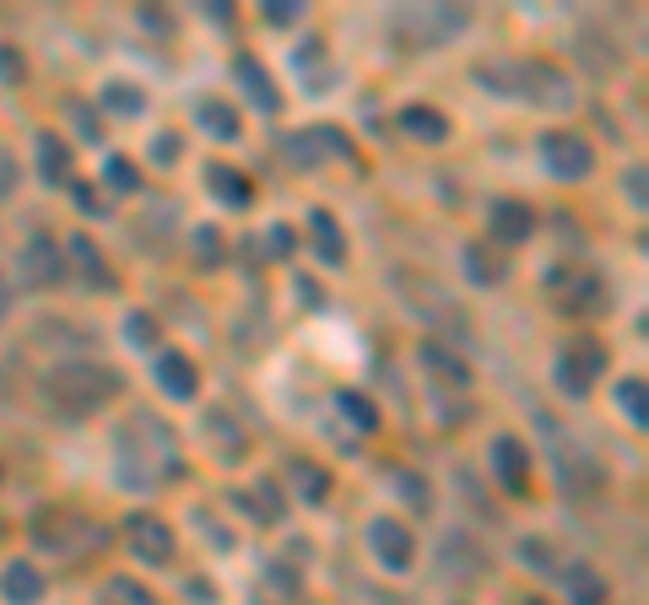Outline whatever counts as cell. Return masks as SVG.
I'll return each mask as SVG.
<instances>
[{"mask_svg": "<svg viewBox=\"0 0 649 605\" xmlns=\"http://www.w3.org/2000/svg\"><path fill=\"white\" fill-rule=\"evenodd\" d=\"M542 428L553 432V454H557V476H563V487H568V492H579V487H601L606 470H601L590 454H579V449L568 443V432H557L547 417H542Z\"/></svg>", "mask_w": 649, "mask_h": 605, "instance_id": "obj_15", "label": "cell"}, {"mask_svg": "<svg viewBox=\"0 0 649 605\" xmlns=\"http://www.w3.org/2000/svg\"><path fill=\"white\" fill-rule=\"evenodd\" d=\"M369 551L379 557L384 573H406L412 557H417L412 524H401V519H369Z\"/></svg>", "mask_w": 649, "mask_h": 605, "instance_id": "obj_12", "label": "cell"}, {"mask_svg": "<svg viewBox=\"0 0 649 605\" xmlns=\"http://www.w3.org/2000/svg\"><path fill=\"white\" fill-rule=\"evenodd\" d=\"M542 163H547L553 178L579 184V178H590V168H595V152H590V141L579 130H547L542 136Z\"/></svg>", "mask_w": 649, "mask_h": 605, "instance_id": "obj_8", "label": "cell"}, {"mask_svg": "<svg viewBox=\"0 0 649 605\" xmlns=\"http://www.w3.org/2000/svg\"><path fill=\"white\" fill-rule=\"evenodd\" d=\"M233 509H244V514L255 519V524H281V519H287V503H281V481H277V476H260V481H250V492H239V498H233Z\"/></svg>", "mask_w": 649, "mask_h": 605, "instance_id": "obj_19", "label": "cell"}, {"mask_svg": "<svg viewBox=\"0 0 649 605\" xmlns=\"http://www.w3.org/2000/svg\"><path fill=\"white\" fill-rule=\"evenodd\" d=\"M103 108L130 119V114H141V108H147V97H141V86H136V82H108V86H103Z\"/></svg>", "mask_w": 649, "mask_h": 605, "instance_id": "obj_33", "label": "cell"}, {"mask_svg": "<svg viewBox=\"0 0 649 605\" xmlns=\"http://www.w3.org/2000/svg\"><path fill=\"white\" fill-rule=\"evenodd\" d=\"M395 481H401V498H406V503H417V514H428V509H433V492L422 487V476H406V470H401Z\"/></svg>", "mask_w": 649, "mask_h": 605, "instance_id": "obj_36", "label": "cell"}, {"mask_svg": "<svg viewBox=\"0 0 649 605\" xmlns=\"http://www.w3.org/2000/svg\"><path fill=\"white\" fill-rule=\"evenodd\" d=\"M487 465H492V481H498L509 498H525V492H531V449H525V438L498 432L492 449H487Z\"/></svg>", "mask_w": 649, "mask_h": 605, "instance_id": "obj_10", "label": "cell"}, {"mask_svg": "<svg viewBox=\"0 0 649 605\" xmlns=\"http://www.w3.org/2000/svg\"><path fill=\"white\" fill-rule=\"evenodd\" d=\"M44 573L33 568V562H11L5 573H0V595H5V605H38L44 601Z\"/></svg>", "mask_w": 649, "mask_h": 605, "instance_id": "obj_24", "label": "cell"}, {"mask_svg": "<svg viewBox=\"0 0 649 605\" xmlns=\"http://www.w3.org/2000/svg\"><path fill=\"white\" fill-rule=\"evenodd\" d=\"M509 97H531L547 108H568L573 103V82L557 71L553 60H509Z\"/></svg>", "mask_w": 649, "mask_h": 605, "instance_id": "obj_4", "label": "cell"}, {"mask_svg": "<svg viewBox=\"0 0 649 605\" xmlns=\"http://www.w3.org/2000/svg\"><path fill=\"white\" fill-rule=\"evenodd\" d=\"M103 189H108V195H136V189H141V168L114 152V158L103 163Z\"/></svg>", "mask_w": 649, "mask_h": 605, "instance_id": "obj_31", "label": "cell"}, {"mask_svg": "<svg viewBox=\"0 0 649 605\" xmlns=\"http://www.w3.org/2000/svg\"><path fill=\"white\" fill-rule=\"evenodd\" d=\"M461 259H465V276L476 281V287H498L503 276H509V259L498 255L487 238H476V244H465L461 249Z\"/></svg>", "mask_w": 649, "mask_h": 605, "instance_id": "obj_25", "label": "cell"}, {"mask_svg": "<svg viewBox=\"0 0 649 605\" xmlns=\"http://www.w3.org/2000/svg\"><path fill=\"white\" fill-rule=\"evenodd\" d=\"M266 244H271V255H277V259H287V255H292V249H298V238H292V228H271V238H266Z\"/></svg>", "mask_w": 649, "mask_h": 605, "instance_id": "obj_42", "label": "cell"}, {"mask_svg": "<svg viewBox=\"0 0 649 605\" xmlns=\"http://www.w3.org/2000/svg\"><path fill=\"white\" fill-rule=\"evenodd\" d=\"M298 16H303L298 0H266V22H271V27H287V22H298Z\"/></svg>", "mask_w": 649, "mask_h": 605, "instance_id": "obj_38", "label": "cell"}, {"mask_svg": "<svg viewBox=\"0 0 649 605\" xmlns=\"http://www.w3.org/2000/svg\"><path fill=\"white\" fill-rule=\"evenodd\" d=\"M0 77H5V82H22V60H16L11 44H0Z\"/></svg>", "mask_w": 649, "mask_h": 605, "instance_id": "obj_43", "label": "cell"}, {"mask_svg": "<svg viewBox=\"0 0 649 605\" xmlns=\"http://www.w3.org/2000/svg\"><path fill=\"white\" fill-rule=\"evenodd\" d=\"M487 228H492V244H531L542 228V211L531 200H492Z\"/></svg>", "mask_w": 649, "mask_h": 605, "instance_id": "obj_13", "label": "cell"}, {"mask_svg": "<svg viewBox=\"0 0 649 605\" xmlns=\"http://www.w3.org/2000/svg\"><path fill=\"white\" fill-rule=\"evenodd\" d=\"M266 584L281 590V595H298V573H292L287 562H271V568H266Z\"/></svg>", "mask_w": 649, "mask_h": 605, "instance_id": "obj_40", "label": "cell"}, {"mask_svg": "<svg viewBox=\"0 0 649 605\" xmlns=\"http://www.w3.org/2000/svg\"><path fill=\"white\" fill-rule=\"evenodd\" d=\"M16 265H22V287H38V292H49V287H60V281L71 276V259H66V249H60L49 233H33V238L22 244Z\"/></svg>", "mask_w": 649, "mask_h": 605, "instance_id": "obj_9", "label": "cell"}, {"mask_svg": "<svg viewBox=\"0 0 649 605\" xmlns=\"http://www.w3.org/2000/svg\"><path fill=\"white\" fill-rule=\"evenodd\" d=\"M152 379H158V389H163L169 400H195V395H200L195 362H189L185 351H174V346H163V351L152 357Z\"/></svg>", "mask_w": 649, "mask_h": 605, "instance_id": "obj_14", "label": "cell"}, {"mask_svg": "<svg viewBox=\"0 0 649 605\" xmlns=\"http://www.w3.org/2000/svg\"><path fill=\"white\" fill-rule=\"evenodd\" d=\"M114 470H119V481L136 487V492L158 487L163 476H179V454H174L169 428L152 422V417L141 411L130 428L119 432V443H114Z\"/></svg>", "mask_w": 649, "mask_h": 605, "instance_id": "obj_1", "label": "cell"}, {"mask_svg": "<svg viewBox=\"0 0 649 605\" xmlns=\"http://www.w3.org/2000/svg\"><path fill=\"white\" fill-rule=\"evenodd\" d=\"M33 535L49 546V551H66V557H88V551H97L103 540H108V530L103 524H93V519H77V514H38V524H33Z\"/></svg>", "mask_w": 649, "mask_h": 605, "instance_id": "obj_5", "label": "cell"}, {"mask_svg": "<svg viewBox=\"0 0 649 605\" xmlns=\"http://www.w3.org/2000/svg\"><path fill=\"white\" fill-rule=\"evenodd\" d=\"M60 249H66V259H77V276H82L88 287H97V292H103V287H114V270H108L103 249H97L88 233H71V238H66Z\"/></svg>", "mask_w": 649, "mask_h": 605, "instance_id": "obj_20", "label": "cell"}, {"mask_svg": "<svg viewBox=\"0 0 649 605\" xmlns=\"http://www.w3.org/2000/svg\"><path fill=\"white\" fill-rule=\"evenodd\" d=\"M557 573L568 579V595H573V605H606V579H601L595 568L568 562V568H557Z\"/></svg>", "mask_w": 649, "mask_h": 605, "instance_id": "obj_28", "label": "cell"}, {"mask_svg": "<svg viewBox=\"0 0 649 605\" xmlns=\"http://www.w3.org/2000/svg\"><path fill=\"white\" fill-rule=\"evenodd\" d=\"M195 125H200L211 141H239V136H244L239 108H233V103H222V97H200V103H195Z\"/></svg>", "mask_w": 649, "mask_h": 605, "instance_id": "obj_22", "label": "cell"}, {"mask_svg": "<svg viewBox=\"0 0 649 605\" xmlns=\"http://www.w3.org/2000/svg\"><path fill=\"white\" fill-rule=\"evenodd\" d=\"M211 432H217V449H222L228 459H239V454L250 449V443H244V428H233L222 411H211Z\"/></svg>", "mask_w": 649, "mask_h": 605, "instance_id": "obj_34", "label": "cell"}, {"mask_svg": "<svg viewBox=\"0 0 649 605\" xmlns=\"http://www.w3.org/2000/svg\"><path fill=\"white\" fill-rule=\"evenodd\" d=\"M66 114L77 119V130H82V141H97L103 130H97V114L88 108V103H66Z\"/></svg>", "mask_w": 649, "mask_h": 605, "instance_id": "obj_39", "label": "cell"}, {"mask_svg": "<svg viewBox=\"0 0 649 605\" xmlns=\"http://www.w3.org/2000/svg\"><path fill=\"white\" fill-rule=\"evenodd\" d=\"M158 163H179V136H174V130L158 136Z\"/></svg>", "mask_w": 649, "mask_h": 605, "instance_id": "obj_44", "label": "cell"}, {"mask_svg": "<svg viewBox=\"0 0 649 605\" xmlns=\"http://www.w3.org/2000/svg\"><path fill=\"white\" fill-rule=\"evenodd\" d=\"M125 540H130V551H136L141 562H152V568H169V562L179 557L174 524L158 514H130L125 519Z\"/></svg>", "mask_w": 649, "mask_h": 605, "instance_id": "obj_11", "label": "cell"}, {"mask_svg": "<svg viewBox=\"0 0 649 605\" xmlns=\"http://www.w3.org/2000/svg\"><path fill=\"white\" fill-rule=\"evenodd\" d=\"M417 362H422L439 384H450V389H471V384H476L471 362H465L455 346H444V341H422V346H417Z\"/></svg>", "mask_w": 649, "mask_h": 605, "instance_id": "obj_16", "label": "cell"}, {"mask_svg": "<svg viewBox=\"0 0 649 605\" xmlns=\"http://www.w3.org/2000/svg\"><path fill=\"white\" fill-rule=\"evenodd\" d=\"M309 238H314V255L325 259V265H347V233H341V222L325 206L309 211Z\"/></svg>", "mask_w": 649, "mask_h": 605, "instance_id": "obj_21", "label": "cell"}, {"mask_svg": "<svg viewBox=\"0 0 649 605\" xmlns=\"http://www.w3.org/2000/svg\"><path fill=\"white\" fill-rule=\"evenodd\" d=\"M287 476H292V487H298L303 503H325V498H331V470H325L320 459L298 454V459H287Z\"/></svg>", "mask_w": 649, "mask_h": 605, "instance_id": "obj_27", "label": "cell"}, {"mask_svg": "<svg viewBox=\"0 0 649 605\" xmlns=\"http://www.w3.org/2000/svg\"><path fill=\"white\" fill-rule=\"evenodd\" d=\"M206 184H211V195H217L228 211H250V200H255V184L239 168H228V163H211V168H206Z\"/></svg>", "mask_w": 649, "mask_h": 605, "instance_id": "obj_23", "label": "cell"}, {"mask_svg": "<svg viewBox=\"0 0 649 605\" xmlns=\"http://www.w3.org/2000/svg\"><path fill=\"white\" fill-rule=\"evenodd\" d=\"M281 158L292 168H320L325 158H352V147H347V136L336 125H309V130L281 136Z\"/></svg>", "mask_w": 649, "mask_h": 605, "instance_id": "obj_7", "label": "cell"}, {"mask_svg": "<svg viewBox=\"0 0 649 605\" xmlns=\"http://www.w3.org/2000/svg\"><path fill=\"white\" fill-rule=\"evenodd\" d=\"M195 249H200V270H217V265H222V238H217V228H195Z\"/></svg>", "mask_w": 649, "mask_h": 605, "instance_id": "obj_35", "label": "cell"}, {"mask_svg": "<svg viewBox=\"0 0 649 605\" xmlns=\"http://www.w3.org/2000/svg\"><path fill=\"white\" fill-rule=\"evenodd\" d=\"M97 605H158V601H152V590L136 584V579H108V584L97 590Z\"/></svg>", "mask_w": 649, "mask_h": 605, "instance_id": "obj_32", "label": "cell"}, {"mask_svg": "<svg viewBox=\"0 0 649 605\" xmlns=\"http://www.w3.org/2000/svg\"><path fill=\"white\" fill-rule=\"evenodd\" d=\"M44 389H49V400L66 417H93V411H103L125 389V379L114 368H103V362H66V368H55L44 379Z\"/></svg>", "mask_w": 649, "mask_h": 605, "instance_id": "obj_2", "label": "cell"}, {"mask_svg": "<svg viewBox=\"0 0 649 605\" xmlns=\"http://www.w3.org/2000/svg\"><path fill=\"white\" fill-rule=\"evenodd\" d=\"M601 373H606V346L601 341L563 346V357H557V389H563L568 400H584V395L595 389Z\"/></svg>", "mask_w": 649, "mask_h": 605, "instance_id": "obj_6", "label": "cell"}, {"mask_svg": "<svg viewBox=\"0 0 649 605\" xmlns=\"http://www.w3.org/2000/svg\"><path fill=\"white\" fill-rule=\"evenodd\" d=\"M645 379H623V384H617V411H623V417H628V422H634V428L645 432L649 428V406H645Z\"/></svg>", "mask_w": 649, "mask_h": 605, "instance_id": "obj_30", "label": "cell"}, {"mask_svg": "<svg viewBox=\"0 0 649 605\" xmlns=\"http://www.w3.org/2000/svg\"><path fill=\"white\" fill-rule=\"evenodd\" d=\"M623 189H628V200H634L639 211L649 206V195H645V168H628V173H623Z\"/></svg>", "mask_w": 649, "mask_h": 605, "instance_id": "obj_41", "label": "cell"}, {"mask_svg": "<svg viewBox=\"0 0 649 605\" xmlns=\"http://www.w3.org/2000/svg\"><path fill=\"white\" fill-rule=\"evenodd\" d=\"M547 298H553L557 314H601L606 309V281H601V270L595 265H573V259H563L547 270Z\"/></svg>", "mask_w": 649, "mask_h": 605, "instance_id": "obj_3", "label": "cell"}, {"mask_svg": "<svg viewBox=\"0 0 649 605\" xmlns=\"http://www.w3.org/2000/svg\"><path fill=\"white\" fill-rule=\"evenodd\" d=\"M38 178L44 184H71V147H66V136H55V130H38Z\"/></svg>", "mask_w": 649, "mask_h": 605, "instance_id": "obj_26", "label": "cell"}, {"mask_svg": "<svg viewBox=\"0 0 649 605\" xmlns=\"http://www.w3.org/2000/svg\"><path fill=\"white\" fill-rule=\"evenodd\" d=\"M395 125H401V136H412V141H422V147L450 141V114H444V108H428V103H406V108L395 114Z\"/></svg>", "mask_w": 649, "mask_h": 605, "instance_id": "obj_18", "label": "cell"}, {"mask_svg": "<svg viewBox=\"0 0 649 605\" xmlns=\"http://www.w3.org/2000/svg\"><path fill=\"white\" fill-rule=\"evenodd\" d=\"M11 309H16V292H11V281H5V276H0V319H5V314H11Z\"/></svg>", "mask_w": 649, "mask_h": 605, "instance_id": "obj_46", "label": "cell"}, {"mask_svg": "<svg viewBox=\"0 0 649 605\" xmlns=\"http://www.w3.org/2000/svg\"><path fill=\"white\" fill-rule=\"evenodd\" d=\"M336 406H341V417L363 432V438H369V432H379V406H373L369 395H358V389H341V395H336Z\"/></svg>", "mask_w": 649, "mask_h": 605, "instance_id": "obj_29", "label": "cell"}, {"mask_svg": "<svg viewBox=\"0 0 649 605\" xmlns=\"http://www.w3.org/2000/svg\"><path fill=\"white\" fill-rule=\"evenodd\" d=\"M525 605H553V601H542V595H531V601H525Z\"/></svg>", "mask_w": 649, "mask_h": 605, "instance_id": "obj_47", "label": "cell"}, {"mask_svg": "<svg viewBox=\"0 0 649 605\" xmlns=\"http://www.w3.org/2000/svg\"><path fill=\"white\" fill-rule=\"evenodd\" d=\"M520 557H525V562H536V573H557L553 562V546H547V540H525V546H520Z\"/></svg>", "mask_w": 649, "mask_h": 605, "instance_id": "obj_37", "label": "cell"}, {"mask_svg": "<svg viewBox=\"0 0 649 605\" xmlns=\"http://www.w3.org/2000/svg\"><path fill=\"white\" fill-rule=\"evenodd\" d=\"M233 82L244 86V97H250V103H255L260 114H277V108H281L277 77H271V71H266V66H260L255 55H239V60H233Z\"/></svg>", "mask_w": 649, "mask_h": 605, "instance_id": "obj_17", "label": "cell"}, {"mask_svg": "<svg viewBox=\"0 0 649 605\" xmlns=\"http://www.w3.org/2000/svg\"><path fill=\"white\" fill-rule=\"evenodd\" d=\"M130 336H136V341H158V325H147V314H136V319H130Z\"/></svg>", "mask_w": 649, "mask_h": 605, "instance_id": "obj_45", "label": "cell"}]
</instances>
